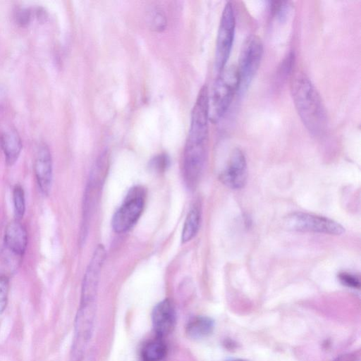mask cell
<instances>
[{"instance_id": "1", "label": "cell", "mask_w": 361, "mask_h": 361, "mask_svg": "<svg viewBox=\"0 0 361 361\" xmlns=\"http://www.w3.org/2000/svg\"><path fill=\"white\" fill-rule=\"evenodd\" d=\"M291 95L303 125L314 135L325 132L326 112L317 88L304 73L298 72L291 80Z\"/></svg>"}, {"instance_id": "2", "label": "cell", "mask_w": 361, "mask_h": 361, "mask_svg": "<svg viewBox=\"0 0 361 361\" xmlns=\"http://www.w3.org/2000/svg\"><path fill=\"white\" fill-rule=\"evenodd\" d=\"M238 92L236 66H226L217 73L208 94L209 119L211 123H216L224 117Z\"/></svg>"}, {"instance_id": "3", "label": "cell", "mask_w": 361, "mask_h": 361, "mask_svg": "<svg viewBox=\"0 0 361 361\" xmlns=\"http://www.w3.org/2000/svg\"><path fill=\"white\" fill-rule=\"evenodd\" d=\"M263 53V43L258 36L251 35L245 39L236 66L238 94H243L249 88L259 68Z\"/></svg>"}, {"instance_id": "4", "label": "cell", "mask_w": 361, "mask_h": 361, "mask_svg": "<svg viewBox=\"0 0 361 361\" xmlns=\"http://www.w3.org/2000/svg\"><path fill=\"white\" fill-rule=\"evenodd\" d=\"M235 18L233 4L227 1L222 11L215 49V68L217 73L226 66L235 36Z\"/></svg>"}, {"instance_id": "5", "label": "cell", "mask_w": 361, "mask_h": 361, "mask_svg": "<svg viewBox=\"0 0 361 361\" xmlns=\"http://www.w3.org/2000/svg\"><path fill=\"white\" fill-rule=\"evenodd\" d=\"M285 227L291 231L338 235L344 228L338 222L322 216L305 212H294L284 218Z\"/></svg>"}, {"instance_id": "6", "label": "cell", "mask_w": 361, "mask_h": 361, "mask_svg": "<svg viewBox=\"0 0 361 361\" xmlns=\"http://www.w3.org/2000/svg\"><path fill=\"white\" fill-rule=\"evenodd\" d=\"M145 196V190L140 186H135L128 191L112 218L111 225L115 232L124 233L137 221L144 209Z\"/></svg>"}, {"instance_id": "7", "label": "cell", "mask_w": 361, "mask_h": 361, "mask_svg": "<svg viewBox=\"0 0 361 361\" xmlns=\"http://www.w3.org/2000/svg\"><path fill=\"white\" fill-rule=\"evenodd\" d=\"M27 244V231L21 221L15 219L9 222L5 228L3 243L6 259L17 264L25 255Z\"/></svg>"}, {"instance_id": "8", "label": "cell", "mask_w": 361, "mask_h": 361, "mask_svg": "<svg viewBox=\"0 0 361 361\" xmlns=\"http://www.w3.org/2000/svg\"><path fill=\"white\" fill-rule=\"evenodd\" d=\"M105 257L104 246L98 245L84 276L80 305H95L99 275Z\"/></svg>"}, {"instance_id": "9", "label": "cell", "mask_w": 361, "mask_h": 361, "mask_svg": "<svg viewBox=\"0 0 361 361\" xmlns=\"http://www.w3.org/2000/svg\"><path fill=\"white\" fill-rule=\"evenodd\" d=\"M247 162L244 153L238 148L231 152L226 167L219 176L220 180L231 189H240L246 183Z\"/></svg>"}, {"instance_id": "10", "label": "cell", "mask_w": 361, "mask_h": 361, "mask_svg": "<svg viewBox=\"0 0 361 361\" xmlns=\"http://www.w3.org/2000/svg\"><path fill=\"white\" fill-rule=\"evenodd\" d=\"M34 173L41 193L49 195L52 183L53 165L49 147L45 143L39 145L34 163Z\"/></svg>"}, {"instance_id": "11", "label": "cell", "mask_w": 361, "mask_h": 361, "mask_svg": "<svg viewBox=\"0 0 361 361\" xmlns=\"http://www.w3.org/2000/svg\"><path fill=\"white\" fill-rule=\"evenodd\" d=\"M152 325L157 337L163 338L175 327L176 314L172 302L165 299L157 303L152 310Z\"/></svg>"}, {"instance_id": "12", "label": "cell", "mask_w": 361, "mask_h": 361, "mask_svg": "<svg viewBox=\"0 0 361 361\" xmlns=\"http://www.w3.org/2000/svg\"><path fill=\"white\" fill-rule=\"evenodd\" d=\"M0 145L8 166H13L18 160L21 150L22 142L18 131L9 128L1 133Z\"/></svg>"}, {"instance_id": "13", "label": "cell", "mask_w": 361, "mask_h": 361, "mask_svg": "<svg viewBox=\"0 0 361 361\" xmlns=\"http://www.w3.org/2000/svg\"><path fill=\"white\" fill-rule=\"evenodd\" d=\"M214 328V323L211 318L206 316H197L188 322L186 333L191 338L200 339L209 336Z\"/></svg>"}, {"instance_id": "14", "label": "cell", "mask_w": 361, "mask_h": 361, "mask_svg": "<svg viewBox=\"0 0 361 361\" xmlns=\"http://www.w3.org/2000/svg\"><path fill=\"white\" fill-rule=\"evenodd\" d=\"M201 222L200 206L195 204L189 211L183 227L181 240L183 243L191 240L198 232Z\"/></svg>"}, {"instance_id": "15", "label": "cell", "mask_w": 361, "mask_h": 361, "mask_svg": "<svg viewBox=\"0 0 361 361\" xmlns=\"http://www.w3.org/2000/svg\"><path fill=\"white\" fill-rule=\"evenodd\" d=\"M167 353L166 345L163 338L157 337L147 342L142 348L141 357L142 361H161Z\"/></svg>"}, {"instance_id": "16", "label": "cell", "mask_w": 361, "mask_h": 361, "mask_svg": "<svg viewBox=\"0 0 361 361\" xmlns=\"http://www.w3.org/2000/svg\"><path fill=\"white\" fill-rule=\"evenodd\" d=\"M12 200L16 219L21 221L25 212V196L23 188L20 184L14 185Z\"/></svg>"}, {"instance_id": "17", "label": "cell", "mask_w": 361, "mask_h": 361, "mask_svg": "<svg viewBox=\"0 0 361 361\" xmlns=\"http://www.w3.org/2000/svg\"><path fill=\"white\" fill-rule=\"evenodd\" d=\"M148 23L151 29L154 31L161 32L164 30L166 19L164 12L159 8L152 9L148 15Z\"/></svg>"}, {"instance_id": "18", "label": "cell", "mask_w": 361, "mask_h": 361, "mask_svg": "<svg viewBox=\"0 0 361 361\" xmlns=\"http://www.w3.org/2000/svg\"><path fill=\"white\" fill-rule=\"evenodd\" d=\"M295 64V54L290 51L283 59L278 70V76L280 80L286 78L293 71Z\"/></svg>"}, {"instance_id": "19", "label": "cell", "mask_w": 361, "mask_h": 361, "mask_svg": "<svg viewBox=\"0 0 361 361\" xmlns=\"http://www.w3.org/2000/svg\"><path fill=\"white\" fill-rule=\"evenodd\" d=\"M9 279L5 274H0V315L5 310L9 293Z\"/></svg>"}, {"instance_id": "20", "label": "cell", "mask_w": 361, "mask_h": 361, "mask_svg": "<svg viewBox=\"0 0 361 361\" xmlns=\"http://www.w3.org/2000/svg\"><path fill=\"white\" fill-rule=\"evenodd\" d=\"M338 276L341 283L345 286L353 288H359L360 286L359 278L354 274L342 272L339 273Z\"/></svg>"}, {"instance_id": "21", "label": "cell", "mask_w": 361, "mask_h": 361, "mask_svg": "<svg viewBox=\"0 0 361 361\" xmlns=\"http://www.w3.org/2000/svg\"><path fill=\"white\" fill-rule=\"evenodd\" d=\"M169 166V159L165 154H160L156 157L150 163L151 168L158 173L164 172Z\"/></svg>"}, {"instance_id": "22", "label": "cell", "mask_w": 361, "mask_h": 361, "mask_svg": "<svg viewBox=\"0 0 361 361\" xmlns=\"http://www.w3.org/2000/svg\"><path fill=\"white\" fill-rule=\"evenodd\" d=\"M16 22L21 25H27L31 19V13L27 8H20L17 11L16 15Z\"/></svg>"}, {"instance_id": "23", "label": "cell", "mask_w": 361, "mask_h": 361, "mask_svg": "<svg viewBox=\"0 0 361 361\" xmlns=\"http://www.w3.org/2000/svg\"><path fill=\"white\" fill-rule=\"evenodd\" d=\"M334 361H360L355 353H347L338 357Z\"/></svg>"}]
</instances>
